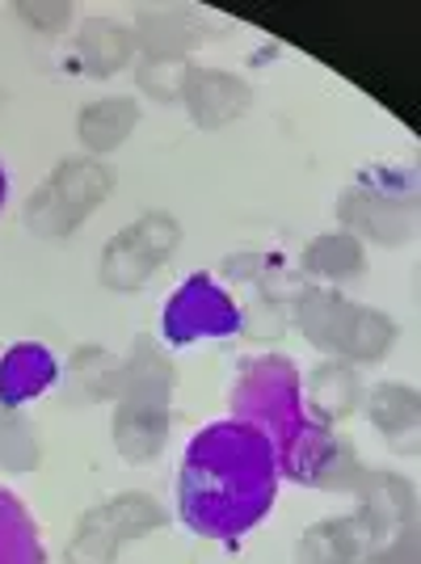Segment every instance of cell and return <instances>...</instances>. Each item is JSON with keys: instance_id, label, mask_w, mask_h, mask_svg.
<instances>
[{"instance_id": "12", "label": "cell", "mask_w": 421, "mask_h": 564, "mask_svg": "<svg viewBox=\"0 0 421 564\" xmlns=\"http://www.w3.org/2000/svg\"><path fill=\"white\" fill-rule=\"evenodd\" d=\"M60 376V362L39 341H18L0 358V409H18L25 400L43 397Z\"/></svg>"}, {"instance_id": "14", "label": "cell", "mask_w": 421, "mask_h": 564, "mask_svg": "<svg viewBox=\"0 0 421 564\" xmlns=\"http://www.w3.org/2000/svg\"><path fill=\"white\" fill-rule=\"evenodd\" d=\"M358 376H354L350 362H325L304 379V409L321 425L346 417L354 404H358Z\"/></svg>"}, {"instance_id": "3", "label": "cell", "mask_w": 421, "mask_h": 564, "mask_svg": "<svg viewBox=\"0 0 421 564\" xmlns=\"http://www.w3.org/2000/svg\"><path fill=\"white\" fill-rule=\"evenodd\" d=\"M354 494H358V510L312 527L295 547V564H358L379 543L418 531L413 485H404L400 476L367 471Z\"/></svg>"}, {"instance_id": "2", "label": "cell", "mask_w": 421, "mask_h": 564, "mask_svg": "<svg viewBox=\"0 0 421 564\" xmlns=\"http://www.w3.org/2000/svg\"><path fill=\"white\" fill-rule=\"evenodd\" d=\"M228 400H233V422L253 425L270 438L279 476L321 489L342 438L304 409V376L291 358L282 354L249 358Z\"/></svg>"}, {"instance_id": "17", "label": "cell", "mask_w": 421, "mask_h": 564, "mask_svg": "<svg viewBox=\"0 0 421 564\" xmlns=\"http://www.w3.org/2000/svg\"><path fill=\"white\" fill-rule=\"evenodd\" d=\"M0 564H47L34 518L9 489H0Z\"/></svg>"}, {"instance_id": "6", "label": "cell", "mask_w": 421, "mask_h": 564, "mask_svg": "<svg viewBox=\"0 0 421 564\" xmlns=\"http://www.w3.org/2000/svg\"><path fill=\"white\" fill-rule=\"evenodd\" d=\"M115 173L97 161H64L25 203V224L39 236H68L106 203Z\"/></svg>"}, {"instance_id": "20", "label": "cell", "mask_w": 421, "mask_h": 564, "mask_svg": "<svg viewBox=\"0 0 421 564\" xmlns=\"http://www.w3.org/2000/svg\"><path fill=\"white\" fill-rule=\"evenodd\" d=\"M190 64L186 59H143L140 64V89L143 94H152L156 101H177L182 89H186L190 80Z\"/></svg>"}, {"instance_id": "19", "label": "cell", "mask_w": 421, "mask_h": 564, "mask_svg": "<svg viewBox=\"0 0 421 564\" xmlns=\"http://www.w3.org/2000/svg\"><path fill=\"white\" fill-rule=\"evenodd\" d=\"M304 265L312 274H325V279H350L363 270V245L350 232L321 236V240L307 245Z\"/></svg>"}, {"instance_id": "8", "label": "cell", "mask_w": 421, "mask_h": 564, "mask_svg": "<svg viewBox=\"0 0 421 564\" xmlns=\"http://www.w3.org/2000/svg\"><path fill=\"white\" fill-rule=\"evenodd\" d=\"M177 240H182V228H177L173 215H143V219H136L131 228H122L106 245V253H101V282L110 291H136L169 261V253L177 249Z\"/></svg>"}, {"instance_id": "22", "label": "cell", "mask_w": 421, "mask_h": 564, "mask_svg": "<svg viewBox=\"0 0 421 564\" xmlns=\"http://www.w3.org/2000/svg\"><path fill=\"white\" fill-rule=\"evenodd\" d=\"M18 13L39 30H60V25H68L72 4H18Z\"/></svg>"}, {"instance_id": "9", "label": "cell", "mask_w": 421, "mask_h": 564, "mask_svg": "<svg viewBox=\"0 0 421 564\" xmlns=\"http://www.w3.org/2000/svg\"><path fill=\"white\" fill-rule=\"evenodd\" d=\"M161 329L169 346H190L203 337H233L240 333V307L210 274H190L164 304Z\"/></svg>"}, {"instance_id": "7", "label": "cell", "mask_w": 421, "mask_h": 564, "mask_svg": "<svg viewBox=\"0 0 421 564\" xmlns=\"http://www.w3.org/2000/svg\"><path fill=\"white\" fill-rule=\"evenodd\" d=\"M164 522V510L148 494H118L80 518V531L68 543V564H115L127 540H140Z\"/></svg>"}, {"instance_id": "10", "label": "cell", "mask_w": 421, "mask_h": 564, "mask_svg": "<svg viewBox=\"0 0 421 564\" xmlns=\"http://www.w3.org/2000/svg\"><path fill=\"white\" fill-rule=\"evenodd\" d=\"M169 438V397H148V392H127L115 417V443L127 459H152L161 455Z\"/></svg>"}, {"instance_id": "4", "label": "cell", "mask_w": 421, "mask_h": 564, "mask_svg": "<svg viewBox=\"0 0 421 564\" xmlns=\"http://www.w3.org/2000/svg\"><path fill=\"white\" fill-rule=\"evenodd\" d=\"M295 321L312 346L325 354H337L342 362H371L392 346V321L384 312H371L363 304H350L333 291H300L295 300Z\"/></svg>"}, {"instance_id": "5", "label": "cell", "mask_w": 421, "mask_h": 564, "mask_svg": "<svg viewBox=\"0 0 421 564\" xmlns=\"http://www.w3.org/2000/svg\"><path fill=\"white\" fill-rule=\"evenodd\" d=\"M337 219L379 245L409 240L413 224H418V177L404 169H367L342 194Z\"/></svg>"}, {"instance_id": "11", "label": "cell", "mask_w": 421, "mask_h": 564, "mask_svg": "<svg viewBox=\"0 0 421 564\" xmlns=\"http://www.w3.org/2000/svg\"><path fill=\"white\" fill-rule=\"evenodd\" d=\"M182 97H186L194 122H198V127H207V131L228 127V122L245 115V110H249V101H253L249 85H245L240 76H233V72H210V68L190 72Z\"/></svg>"}, {"instance_id": "13", "label": "cell", "mask_w": 421, "mask_h": 564, "mask_svg": "<svg viewBox=\"0 0 421 564\" xmlns=\"http://www.w3.org/2000/svg\"><path fill=\"white\" fill-rule=\"evenodd\" d=\"M131 55H136L131 30L110 22V18H94L76 34V59L89 76H115L118 68H127Z\"/></svg>"}, {"instance_id": "15", "label": "cell", "mask_w": 421, "mask_h": 564, "mask_svg": "<svg viewBox=\"0 0 421 564\" xmlns=\"http://www.w3.org/2000/svg\"><path fill=\"white\" fill-rule=\"evenodd\" d=\"M136 51H143V59H186V51L194 47V25H190L186 13L177 9H148L136 30Z\"/></svg>"}, {"instance_id": "18", "label": "cell", "mask_w": 421, "mask_h": 564, "mask_svg": "<svg viewBox=\"0 0 421 564\" xmlns=\"http://www.w3.org/2000/svg\"><path fill=\"white\" fill-rule=\"evenodd\" d=\"M367 413L397 447H404V438H409V451L418 447V392L413 388H400V383L375 388L367 400Z\"/></svg>"}, {"instance_id": "16", "label": "cell", "mask_w": 421, "mask_h": 564, "mask_svg": "<svg viewBox=\"0 0 421 564\" xmlns=\"http://www.w3.org/2000/svg\"><path fill=\"white\" fill-rule=\"evenodd\" d=\"M140 122V106L131 97H106L80 110V140L94 152H115L118 143L131 135V127Z\"/></svg>"}, {"instance_id": "23", "label": "cell", "mask_w": 421, "mask_h": 564, "mask_svg": "<svg viewBox=\"0 0 421 564\" xmlns=\"http://www.w3.org/2000/svg\"><path fill=\"white\" fill-rule=\"evenodd\" d=\"M4 198H9V177H4V165H0V207H4Z\"/></svg>"}, {"instance_id": "1", "label": "cell", "mask_w": 421, "mask_h": 564, "mask_svg": "<svg viewBox=\"0 0 421 564\" xmlns=\"http://www.w3.org/2000/svg\"><path fill=\"white\" fill-rule=\"evenodd\" d=\"M279 459L270 438L245 422H215L194 434L177 476V514L203 540H240L274 510Z\"/></svg>"}, {"instance_id": "21", "label": "cell", "mask_w": 421, "mask_h": 564, "mask_svg": "<svg viewBox=\"0 0 421 564\" xmlns=\"http://www.w3.org/2000/svg\"><path fill=\"white\" fill-rule=\"evenodd\" d=\"M358 564H418V531H404L397 540L379 543Z\"/></svg>"}]
</instances>
